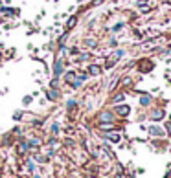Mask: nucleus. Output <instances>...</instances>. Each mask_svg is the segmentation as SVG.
I'll return each instance as SVG.
<instances>
[{"mask_svg": "<svg viewBox=\"0 0 171 178\" xmlns=\"http://www.w3.org/2000/svg\"><path fill=\"white\" fill-rule=\"evenodd\" d=\"M162 116H164V112H162V110H157V112L153 114V120H160Z\"/></svg>", "mask_w": 171, "mask_h": 178, "instance_id": "obj_7", "label": "nucleus"}, {"mask_svg": "<svg viewBox=\"0 0 171 178\" xmlns=\"http://www.w3.org/2000/svg\"><path fill=\"white\" fill-rule=\"evenodd\" d=\"M75 22H77V18H75V17H72V18L68 20V24H66V29H72V28L75 26Z\"/></svg>", "mask_w": 171, "mask_h": 178, "instance_id": "obj_5", "label": "nucleus"}, {"mask_svg": "<svg viewBox=\"0 0 171 178\" xmlns=\"http://www.w3.org/2000/svg\"><path fill=\"white\" fill-rule=\"evenodd\" d=\"M88 73H92V75H99V73H101V68L96 66V64H92V66L88 68Z\"/></svg>", "mask_w": 171, "mask_h": 178, "instance_id": "obj_2", "label": "nucleus"}, {"mask_svg": "<svg viewBox=\"0 0 171 178\" xmlns=\"http://www.w3.org/2000/svg\"><path fill=\"white\" fill-rule=\"evenodd\" d=\"M140 103H142L144 107H145V105H149V103H151V97H149V96H142V99H140Z\"/></svg>", "mask_w": 171, "mask_h": 178, "instance_id": "obj_6", "label": "nucleus"}, {"mask_svg": "<svg viewBox=\"0 0 171 178\" xmlns=\"http://www.w3.org/2000/svg\"><path fill=\"white\" fill-rule=\"evenodd\" d=\"M129 110H131V108H129L127 105H120V107H116V112H118L120 116H127Z\"/></svg>", "mask_w": 171, "mask_h": 178, "instance_id": "obj_1", "label": "nucleus"}, {"mask_svg": "<svg viewBox=\"0 0 171 178\" xmlns=\"http://www.w3.org/2000/svg\"><path fill=\"white\" fill-rule=\"evenodd\" d=\"M99 120H101V121H112V114H110V112H103V114L101 116H99Z\"/></svg>", "mask_w": 171, "mask_h": 178, "instance_id": "obj_4", "label": "nucleus"}, {"mask_svg": "<svg viewBox=\"0 0 171 178\" xmlns=\"http://www.w3.org/2000/svg\"><path fill=\"white\" fill-rule=\"evenodd\" d=\"M149 132H151L153 136H162V134H164V130H162V128H158V127H151Z\"/></svg>", "mask_w": 171, "mask_h": 178, "instance_id": "obj_3", "label": "nucleus"}, {"mask_svg": "<svg viewBox=\"0 0 171 178\" xmlns=\"http://www.w3.org/2000/svg\"><path fill=\"white\" fill-rule=\"evenodd\" d=\"M122 99H123V94H118V96L114 97V101H122Z\"/></svg>", "mask_w": 171, "mask_h": 178, "instance_id": "obj_11", "label": "nucleus"}, {"mask_svg": "<svg viewBox=\"0 0 171 178\" xmlns=\"http://www.w3.org/2000/svg\"><path fill=\"white\" fill-rule=\"evenodd\" d=\"M61 61H57V64H55V73H57V75H61Z\"/></svg>", "mask_w": 171, "mask_h": 178, "instance_id": "obj_8", "label": "nucleus"}, {"mask_svg": "<svg viewBox=\"0 0 171 178\" xmlns=\"http://www.w3.org/2000/svg\"><path fill=\"white\" fill-rule=\"evenodd\" d=\"M48 97H50V99H57V94H55V92H50V90H48Z\"/></svg>", "mask_w": 171, "mask_h": 178, "instance_id": "obj_10", "label": "nucleus"}, {"mask_svg": "<svg viewBox=\"0 0 171 178\" xmlns=\"http://www.w3.org/2000/svg\"><path fill=\"white\" fill-rule=\"evenodd\" d=\"M109 140L110 141H120V134H109Z\"/></svg>", "mask_w": 171, "mask_h": 178, "instance_id": "obj_9", "label": "nucleus"}, {"mask_svg": "<svg viewBox=\"0 0 171 178\" xmlns=\"http://www.w3.org/2000/svg\"><path fill=\"white\" fill-rule=\"evenodd\" d=\"M0 61H2V53H0Z\"/></svg>", "mask_w": 171, "mask_h": 178, "instance_id": "obj_13", "label": "nucleus"}, {"mask_svg": "<svg viewBox=\"0 0 171 178\" xmlns=\"http://www.w3.org/2000/svg\"><path fill=\"white\" fill-rule=\"evenodd\" d=\"M168 132H169V136H171V123H168Z\"/></svg>", "mask_w": 171, "mask_h": 178, "instance_id": "obj_12", "label": "nucleus"}]
</instances>
